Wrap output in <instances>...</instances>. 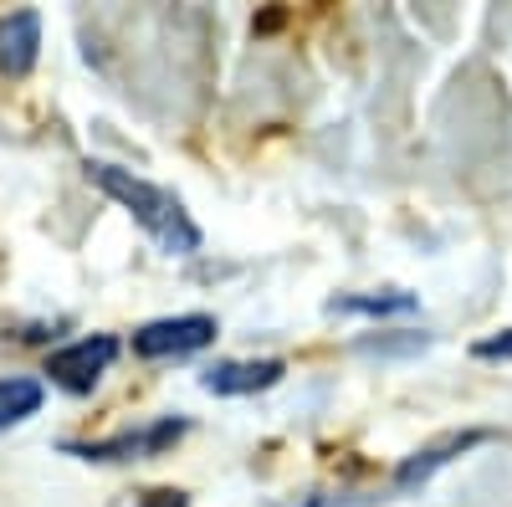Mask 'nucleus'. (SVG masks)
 Returning <instances> with one entry per match:
<instances>
[{
    "instance_id": "obj_1",
    "label": "nucleus",
    "mask_w": 512,
    "mask_h": 507,
    "mask_svg": "<svg viewBox=\"0 0 512 507\" xmlns=\"http://www.w3.org/2000/svg\"><path fill=\"white\" fill-rule=\"evenodd\" d=\"M88 180H93L103 195H113L128 216H134V221L169 251V257H190V251H200V226L190 221V210H185L180 195H169V190L139 180L134 169L108 164V159H93V164H88Z\"/></svg>"
},
{
    "instance_id": "obj_2",
    "label": "nucleus",
    "mask_w": 512,
    "mask_h": 507,
    "mask_svg": "<svg viewBox=\"0 0 512 507\" xmlns=\"http://www.w3.org/2000/svg\"><path fill=\"white\" fill-rule=\"evenodd\" d=\"M185 431H190L185 415H159V420H149V426H128L108 441H67L62 451L82 456V461H149V456H164Z\"/></svg>"
},
{
    "instance_id": "obj_3",
    "label": "nucleus",
    "mask_w": 512,
    "mask_h": 507,
    "mask_svg": "<svg viewBox=\"0 0 512 507\" xmlns=\"http://www.w3.org/2000/svg\"><path fill=\"white\" fill-rule=\"evenodd\" d=\"M118 359V338L113 333H93V338H77V344L47 354V374H52V385H62L67 395H88L98 379L113 369Z\"/></svg>"
},
{
    "instance_id": "obj_4",
    "label": "nucleus",
    "mask_w": 512,
    "mask_h": 507,
    "mask_svg": "<svg viewBox=\"0 0 512 507\" xmlns=\"http://www.w3.org/2000/svg\"><path fill=\"white\" fill-rule=\"evenodd\" d=\"M205 344H216V318L210 313H185V318H154L134 333L139 359H185L200 354Z\"/></svg>"
},
{
    "instance_id": "obj_5",
    "label": "nucleus",
    "mask_w": 512,
    "mask_h": 507,
    "mask_svg": "<svg viewBox=\"0 0 512 507\" xmlns=\"http://www.w3.org/2000/svg\"><path fill=\"white\" fill-rule=\"evenodd\" d=\"M287 374L282 359H216L200 374V390L205 395H256V390H272L277 379Z\"/></svg>"
},
{
    "instance_id": "obj_6",
    "label": "nucleus",
    "mask_w": 512,
    "mask_h": 507,
    "mask_svg": "<svg viewBox=\"0 0 512 507\" xmlns=\"http://www.w3.org/2000/svg\"><path fill=\"white\" fill-rule=\"evenodd\" d=\"M482 441H492V431H451V436H441V441H431V446H420L415 456H405L400 467H395V487L405 492V487H425L441 467H451L456 456H466L472 446H482Z\"/></svg>"
},
{
    "instance_id": "obj_7",
    "label": "nucleus",
    "mask_w": 512,
    "mask_h": 507,
    "mask_svg": "<svg viewBox=\"0 0 512 507\" xmlns=\"http://www.w3.org/2000/svg\"><path fill=\"white\" fill-rule=\"evenodd\" d=\"M41 52V16L36 11H11L0 21V72L6 77H26L36 67Z\"/></svg>"
},
{
    "instance_id": "obj_8",
    "label": "nucleus",
    "mask_w": 512,
    "mask_h": 507,
    "mask_svg": "<svg viewBox=\"0 0 512 507\" xmlns=\"http://www.w3.org/2000/svg\"><path fill=\"white\" fill-rule=\"evenodd\" d=\"M41 400H47V390H41L36 379H26V374L0 379V431L16 426V420H26V415H36Z\"/></svg>"
},
{
    "instance_id": "obj_9",
    "label": "nucleus",
    "mask_w": 512,
    "mask_h": 507,
    "mask_svg": "<svg viewBox=\"0 0 512 507\" xmlns=\"http://www.w3.org/2000/svg\"><path fill=\"white\" fill-rule=\"evenodd\" d=\"M415 292H359V298H333L328 313H364V318H400V313H415Z\"/></svg>"
},
{
    "instance_id": "obj_10",
    "label": "nucleus",
    "mask_w": 512,
    "mask_h": 507,
    "mask_svg": "<svg viewBox=\"0 0 512 507\" xmlns=\"http://www.w3.org/2000/svg\"><path fill=\"white\" fill-rule=\"evenodd\" d=\"M425 344H431V338L425 333H410V338H364V354H420Z\"/></svg>"
},
{
    "instance_id": "obj_11",
    "label": "nucleus",
    "mask_w": 512,
    "mask_h": 507,
    "mask_svg": "<svg viewBox=\"0 0 512 507\" xmlns=\"http://www.w3.org/2000/svg\"><path fill=\"white\" fill-rule=\"evenodd\" d=\"M472 354H477V359H512V328L477 338V344H472Z\"/></svg>"
},
{
    "instance_id": "obj_12",
    "label": "nucleus",
    "mask_w": 512,
    "mask_h": 507,
    "mask_svg": "<svg viewBox=\"0 0 512 507\" xmlns=\"http://www.w3.org/2000/svg\"><path fill=\"white\" fill-rule=\"evenodd\" d=\"M134 507H190V497L175 492V487H159V492H144Z\"/></svg>"
}]
</instances>
